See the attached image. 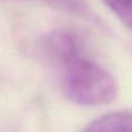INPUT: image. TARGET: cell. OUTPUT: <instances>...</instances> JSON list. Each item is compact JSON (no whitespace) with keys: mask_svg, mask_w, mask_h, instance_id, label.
Wrapping results in <instances>:
<instances>
[{"mask_svg":"<svg viewBox=\"0 0 132 132\" xmlns=\"http://www.w3.org/2000/svg\"><path fill=\"white\" fill-rule=\"evenodd\" d=\"M39 51L62 94L73 104L100 106L118 96L114 76L87 51L81 37L67 28L49 31Z\"/></svg>","mask_w":132,"mask_h":132,"instance_id":"1","label":"cell"},{"mask_svg":"<svg viewBox=\"0 0 132 132\" xmlns=\"http://www.w3.org/2000/svg\"><path fill=\"white\" fill-rule=\"evenodd\" d=\"M84 132H132V112H112L91 121Z\"/></svg>","mask_w":132,"mask_h":132,"instance_id":"2","label":"cell"},{"mask_svg":"<svg viewBox=\"0 0 132 132\" xmlns=\"http://www.w3.org/2000/svg\"><path fill=\"white\" fill-rule=\"evenodd\" d=\"M110 12L132 31V0H103Z\"/></svg>","mask_w":132,"mask_h":132,"instance_id":"3","label":"cell"},{"mask_svg":"<svg viewBox=\"0 0 132 132\" xmlns=\"http://www.w3.org/2000/svg\"><path fill=\"white\" fill-rule=\"evenodd\" d=\"M50 3H54L55 5L69 10V12H75V13H85L86 8L84 5L82 0H49Z\"/></svg>","mask_w":132,"mask_h":132,"instance_id":"4","label":"cell"}]
</instances>
